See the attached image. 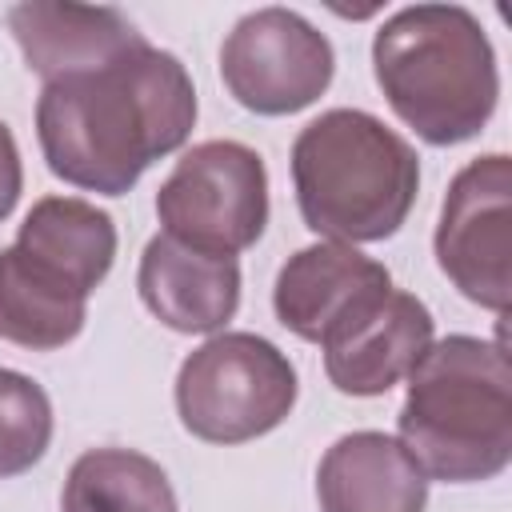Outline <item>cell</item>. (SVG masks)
I'll return each instance as SVG.
<instances>
[{"label": "cell", "instance_id": "obj_12", "mask_svg": "<svg viewBox=\"0 0 512 512\" xmlns=\"http://www.w3.org/2000/svg\"><path fill=\"white\" fill-rule=\"evenodd\" d=\"M8 32L24 52V64L48 84L84 68H100L140 44L144 32L120 8H84V4H44L24 0L8 8Z\"/></svg>", "mask_w": 512, "mask_h": 512}, {"label": "cell", "instance_id": "obj_2", "mask_svg": "<svg viewBox=\"0 0 512 512\" xmlns=\"http://www.w3.org/2000/svg\"><path fill=\"white\" fill-rule=\"evenodd\" d=\"M396 440L428 480L480 484L512 460V368L500 340H432L404 376Z\"/></svg>", "mask_w": 512, "mask_h": 512}, {"label": "cell", "instance_id": "obj_5", "mask_svg": "<svg viewBox=\"0 0 512 512\" xmlns=\"http://www.w3.org/2000/svg\"><path fill=\"white\" fill-rule=\"evenodd\" d=\"M176 416L204 444H248L280 428L300 396L288 352L256 332H216L176 372Z\"/></svg>", "mask_w": 512, "mask_h": 512}, {"label": "cell", "instance_id": "obj_10", "mask_svg": "<svg viewBox=\"0 0 512 512\" xmlns=\"http://www.w3.org/2000/svg\"><path fill=\"white\" fill-rule=\"evenodd\" d=\"M136 288L144 308L164 328L184 336H216L240 308V264L236 256L200 252L156 232L144 244Z\"/></svg>", "mask_w": 512, "mask_h": 512}, {"label": "cell", "instance_id": "obj_8", "mask_svg": "<svg viewBox=\"0 0 512 512\" xmlns=\"http://www.w3.org/2000/svg\"><path fill=\"white\" fill-rule=\"evenodd\" d=\"M336 72L332 40L292 8H256L220 44L228 96L256 116H292L316 104Z\"/></svg>", "mask_w": 512, "mask_h": 512}, {"label": "cell", "instance_id": "obj_18", "mask_svg": "<svg viewBox=\"0 0 512 512\" xmlns=\"http://www.w3.org/2000/svg\"><path fill=\"white\" fill-rule=\"evenodd\" d=\"M24 192V164H20V148H16V136L12 128L0 120V220L12 216L16 200Z\"/></svg>", "mask_w": 512, "mask_h": 512}, {"label": "cell", "instance_id": "obj_11", "mask_svg": "<svg viewBox=\"0 0 512 512\" xmlns=\"http://www.w3.org/2000/svg\"><path fill=\"white\" fill-rule=\"evenodd\" d=\"M432 336L436 320L428 304L412 292L392 288L372 312H364L348 332L320 348L324 372L344 396H384L416 368Z\"/></svg>", "mask_w": 512, "mask_h": 512}, {"label": "cell", "instance_id": "obj_17", "mask_svg": "<svg viewBox=\"0 0 512 512\" xmlns=\"http://www.w3.org/2000/svg\"><path fill=\"white\" fill-rule=\"evenodd\" d=\"M48 444H52L48 392L32 376L0 364V480L36 468Z\"/></svg>", "mask_w": 512, "mask_h": 512}, {"label": "cell", "instance_id": "obj_15", "mask_svg": "<svg viewBox=\"0 0 512 512\" xmlns=\"http://www.w3.org/2000/svg\"><path fill=\"white\" fill-rule=\"evenodd\" d=\"M88 296L24 248H0V340L56 352L84 332Z\"/></svg>", "mask_w": 512, "mask_h": 512}, {"label": "cell", "instance_id": "obj_14", "mask_svg": "<svg viewBox=\"0 0 512 512\" xmlns=\"http://www.w3.org/2000/svg\"><path fill=\"white\" fill-rule=\"evenodd\" d=\"M12 244L24 248L32 260L48 264L52 272H60L84 296H92L104 284V276L112 272L120 240H116L112 216L104 208H96L92 200L40 196L28 208Z\"/></svg>", "mask_w": 512, "mask_h": 512}, {"label": "cell", "instance_id": "obj_6", "mask_svg": "<svg viewBox=\"0 0 512 512\" xmlns=\"http://www.w3.org/2000/svg\"><path fill=\"white\" fill-rule=\"evenodd\" d=\"M156 220L164 236L216 256H240L268 224L264 156L240 140L192 144L156 188Z\"/></svg>", "mask_w": 512, "mask_h": 512}, {"label": "cell", "instance_id": "obj_1", "mask_svg": "<svg viewBox=\"0 0 512 512\" xmlns=\"http://www.w3.org/2000/svg\"><path fill=\"white\" fill-rule=\"evenodd\" d=\"M196 84L180 56L140 44L100 68L56 76L36 100V140L56 180L124 196L196 128Z\"/></svg>", "mask_w": 512, "mask_h": 512}, {"label": "cell", "instance_id": "obj_9", "mask_svg": "<svg viewBox=\"0 0 512 512\" xmlns=\"http://www.w3.org/2000/svg\"><path fill=\"white\" fill-rule=\"evenodd\" d=\"M388 292L392 272L380 260L352 244L316 240L280 264L272 284V312L292 336L324 348L364 312H372Z\"/></svg>", "mask_w": 512, "mask_h": 512}, {"label": "cell", "instance_id": "obj_3", "mask_svg": "<svg viewBox=\"0 0 512 512\" xmlns=\"http://www.w3.org/2000/svg\"><path fill=\"white\" fill-rule=\"evenodd\" d=\"M372 76L392 112L432 148L484 132L500 100L496 48L464 4H408L372 36Z\"/></svg>", "mask_w": 512, "mask_h": 512}, {"label": "cell", "instance_id": "obj_4", "mask_svg": "<svg viewBox=\"0 0 512 512\" xmlns=\"http://www.w3.org/2000/svg\"><path fill=\"white\" fill-rule=\"evenodd\" d=\"M300 220L336 244H376L400 232L420 192V156L380 116L328 108L292 140Z\"/></svg>", "mask_w": 512, "mask_h": 512}, {"label": "cell", "instance_id": "obj_16", "mask_svg": "<svg viewBox=\"0 0 512 512\" xmlns=\"http://www.w3.org/2000/svg\"><path fill=\"white\" fill-rule=\"evenodd\" d=\"M60 512H180L168 472L136 448H88L72 460Z\"/></svg>", "mask_w": 512, "mask_h": 512}, {"label": "cell", "instance_id": "obj_7", "mask_svg": "<svg viewBox=\"0 0 512 512\" xmlns=\"http://www.w3.org/2000/svg\"><path fill=\"white\" fill-rule=\"evenodd\" d=\"M436 264L452 288L504 316L512 296V160L484 152L468 160L440 204L436 220Z\"/></svg>", "mask_w": 512, "mask_h": 512}, {"label": "cell", "instance_id": "obj_13", "mask_svg": "<svg viewBox=\"0 0 512 512\" xmlns=\"http://www.w3.org/2000/svg\"><path fill=\"white\" fill-rule=\"evenodd\" d=\"M320 512H424L428 476L388 432H348L316 464Z\"/></svg>", "mask_w": 512, "mask_h": 512}]
</instances>
